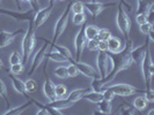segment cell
I'll return each instance as SVG.
<instances>
[{
  "instance_id": "36",
  "label": "cell",
  "mask_w": 154,
  "mask_h": 115,
  "mask_svg": "<svg viewBox=\"0 0 154 115\" xmlns=\"http://www.w3.org/2000/svg\"><path fill=\"white\" fill-rule=\"evenodd\" d=\"M111 36H112V35H111L110 30L106 29V28H102V29H100V30H99L97 39H99V40H104V42H107V40H108Z\"/></svg>"
},
{
  "instance_id": "10",
  "label": "cell",
  "mask_w": 154,
  "mask_h": 115,
  "mask_svg": "<svg viewBox=\"0 0 154 115\" xmlns=\"http://www.w3.org/2000/svg\"><path fill=\"white\" fill-rule=\"evenodd\" d=\"M109 89L115 93V96H122V97H128V96H132L139 90L136 89L134 86L130 84H125V83H118V84H114L109 86Z\"/></svg>"
},
{
  "instance_id": "24",
  "label": "cell",
  "mask_w": 154,
  "mask_h": 115,
  "mask_svg": "<svg viewBox=\"0 0 154 115\" xmlns=\"http://www.w3.org/2000/svg\"><path fill=\"white\" fill-rule=\"evenodd\" d=\"M99 28L96 25H85V36L87 40L88 39H96L97 38V35H99Z\"/></svg>"
},
{
  "instance_id": "46",
  "label": "cell",
  "mask_w": 154,
  "mask_h": 115,
  "mask_svg": "<svg viewBox=\"0 0 154 115\" xmlns=\"http://www.w3.org/2000/svg\"><path fill=\"white\" fill-rule=\"evenodd\" d=\"M97 51L107 52L108 51V43L104 42V40H99V43H97Z\"/></svg>"
},
{
  "instance_id": "51",
  "label": "cell",
  "mask_w": 154,
  "mask_h": 115,
  "mask_svg": "<svg viewBox=\"0 0 154 115\" xmlns=\"http://www.w3.org/2000/svg\"><path fill=\"white\" fill-rule=\"evenodd\" d=\"M58 1H65V0H58Z\"/></svg>"
},
{
  "instance_id": "44",
  "label": "cell",
  "mask_w": 154,
  "mask_h": 115,
  "mask_svg": "<svg viewBox=\"0 0 154 115\" xmlns=\"http://www.w3.org/2000/svg\"><path fill=\"white\" fill-rule=\"evenodd\" d=\"M136 21L138 23L139 25L144 24L145 22H147V15L146 13H140V14H137L136 15Z\"/></svg>"
},
{
  "instance_id": "27",
  "label": "cell",
  "mask_w": 154,
  "mask_h": 115,
  "mask_svg": "<svg viewBox=\"0 0 154 115\" xmlns=\"http://www.w3.org/2000/svg\"><path fill=\"white\" fill-rule=\"evenodd\" d=\"M97 106H99V112L102 114H111L112 112V106H111V101L108 100L102 99L100 102H97Z\"/></svg>"
},
{
  "instance_id": "8",
  "label": "cell",
  "mask_w": 154,
  "mask_h": 115,
  "mask_svg": "<svg viewBox=\"0 0 154 115\" xmlns=\"http://www.w3.org/2000/svg\"><path fill=\"white\" fill-rule=\"evenodd\" d=\"M109 58L107 55V52H99L97 56H96V68H97V73L100 78H104L107 76L109 71Z\"/></svg>"
},
{
  "instance_id": "23",
  "label": "cell",
  "mask_w": 154,
  "mask_h": 115,
  "mask_svg": "<svg viewBox=\"0 0 154 115\" xmlns=\"http://www.w3.org/2000/svg\"><path fill=\"white\" fill-rule=\"evenodd\" d=\"M45 58H48L49 60L54 62H67L69 60L63 55L62 53H59L58 51H51V52H46Z\"/></svg>"
},
{
  "instance_id": "43",
  "label": "cell",
  "mask_w": 154,
  "mask_h": 115,
  "mask_svg": "<svg viewBox=\"0 0 154 115\" xmlns=\"http://www.w3.org/2000/svg\"><path fill=\"white\" fill-rule=\"evenodd\" d=\"M24 1H27L29 5H30L31 9L36 13L37 10H39L41 9V5H39V1L38 0H24Z\"/></svg>"
},
{
  "instance_id": "6",
  "label": "cell",
  "mask_w": 154,
  "mask_h": 115,
  "mask_svg": "<svg viewBox=\"0 0 154 115\" xmlns=\"http://www.w3.org/2000/svg\"><path fill=\"white\" fill-rule=\"evenodd\" d=\"M49 42L48 40H44V45L39 48L38 51L35 53V56L32 59V62H31L30 67H29V70H28V75L30 76L32 74H35V71L41 67V65L43 63L44 59H45L46 52H48V47H49Z\"/></svg>"
},
{
  "instance_id": "37",
  "label": "cell",
  "mask_w": 154,
  "mask_h": 115,
  "mask_svg": "<svg viewBox=\"0 0 154 115\" xmlns=\"http://www.w3.org/2000/svg\"><path fill=\"white\" fill-rule=\"evenodd\" d=\"M54 75L57 77H59V78H63V79H65V78H67V69L65 66H60V67H57V68L54 69Z\"/></svg>"
},
{
  "instance_id": "2",
  "label": "cell",
  "mask_w": 154,
  "mask_h": 115,
  "mask_svg": "<svg viewBox=\"0 0 154 115\" xmlns=\"http://www.w3.org/2000/svg\"><path fill=\"white\" fill-rule=\"evenodd\" d=\"M36 47V28L34 27V20L29 21L28 29L26 31L22 39V61L26 63L28 62L30 55L34 53V50Z\"/></svg>"
},
{
  "instance_id": "19",
  "label": "cell",
  "mask_w": 154,
  "mask_h": 115,
  "mask_svg": "<svg viewBox=\"0 0 154 115\" xmlns=\"http://www.w3.org/2000/svg\"><path fill=\"white\" fill-rule=\"evenodd\" d=\"M30 105H32V99H31L30 97H28V101H27V102H24V104L20 105V106H16V107L9 108L6 112H4L2 114L4 115H20V114H22L23 112L29 107Z\"/></svg>"
},
{
  "instance_id": "20",
  "label": "cell",
  "mask_w": 154,
  "mask_h": 115,
  "mask_svg": "<svg viewBox=\"0 0 154 115\" xmlns=\"http://www.w3.org/2000/svg\"><path fill=\"white\" fill-rule=\"evenodd\" d=\"M89 91V88H84V89H75V90H73V91H71L69 96H66V98L69 100V101H72L73 104L74 102H77L79 100H81L84 98V96H85L87 92Z\"/></svg>"
},
{
  "instance_id": "25",
  "label": "cell",
  "mask_w": 154,
  "mask_h": 115,
  "mask_svg": "<svg viewBox=\"0 0 154 115\" xmlns=\"http://www.w3.org/2000/svg\"><path fill=\"white\" fill-rule=\"evenodd\" d=\"M51 45H52V47H54L56 51H58L59 53H62L67 60H69L71 63H73V61H74V59H73V56H72V53H71V51H69L67 47H65V46H62V45H56V43H51Z\"/></svg>"
},
{
  "instance_id": "28",
  "label": "cell",
  "mask_w": 154,
  "mask_h": 115,
  "mask_svg": "<svg viewBox=\"0 0 154 115\" xmlns=\"http://www.w3.org/2000/svg\"><path fill=\"white\" fill-rule=\"evenodd\" d=\"M147 105H148V101L146 100V98L144 97V96H139L137 97L134 101H133V106H134V109H137V111H145L147 107Z\"/></svg>"
},
{
  "instance_id": "32",
  "label": "cell",
  "mask_w": 154,
  "mask_h": 115,
  "mask_svg": "<svg viewBox=\"0 0 154 115\" xmlns=\"http://www.w3.org/2000/svg\"><path fill=\"white\" fill-rule=\"evenodd\" d=\"M23 70H24V65H23L22 62H20V63H15V65H11V70H9V73H12L13 75H21L23 73Z\"/></svg>"
},
{
  "instance_id": "21",
  "label": "cell",
  "mask_w": 154,
  "mask_h": 115,
  "mask_svg": "<svg viewBox=\"0 0 154 115\" xmlns=\"http://www.w3.org/2000/svg\"><path fill=\"white\" fill-rule=\"evenodd\" d=\"M108 43V51L109 52H118L122 50L123 44H122V40L119 38H117L115 36H111L110 38L107 40Z\"/></svg>"
},
{
  "instance_id": "9",
  "label": "cell",
  "mask_w": 154,
  "mask_h": 115,
  "mask_svg": "<svg viewBox=\"0 0 154 115\" xmlns=\"http://www.w3.org/2000/svg\"><path fill=\"white\" fill-rule=\"evenodd\" d=\"M0 14L6 16H11L12 19H15L16 21H30L34 20V16H35V12L30 9V10H27V12H13V10H9V9H4V8H0Z\"/></svg>"
},
{
  "instance_id": "3",
  "label": "cell",
  "mask_w": 154,
  "mask_h": 115,
  "mask_svg": "<svg viewBox=\"0 0 154 115\" xmlns=\"http://www.w3.org/2000/svg\"><path fill=\"white\" fill-rule=\"evenodd\" d=\"M116 24L118 30L122 32L125 40L130 39V30H131V20L129 17V14L123 8L122 5H117V13H116Z\"/></svg>"
},
{
  "instance_id": "14",
  "label": "cell",
  "mask_w": 154,
  "mask_h": 115,
  "mask_svg": "<svg viewBox=\"0 0 154 115\" xmlns=\"http://www.w3.org/2000/svg\"><path fill=\"white\" fill-rule=\"evenodd\" d=\"M20 33H23L22 29H19V30L13 31V32L0 30V48H4V47H7L11 45L14 42V39L16 38V36Z\"/></svg>"
},
{
  "instance_id": "33",
  "label": "cell",
  "mask_w": 154,
  "mask_h": 115,
  "mask_svg": "<svg viewBox=\"0 0 154 115\" xmlns=\"http://www.w3.org/2000/svg\"><path fill=\"white\" fill-rule=\"evenodd\" d=\"M119 113L123 115H133L136 114V109L132 108L129 104H123L119 106Z\"/></svg>"
},
{
  "instance_id": "47",
  "label": "cell",
  "mask_w": 154,
  "mask_h": 115,
  "mask_svg": "<svg viewBox=\"0 0 154 115\" xmlns=\"http://www.w3.org/2000/svg\"><path fill=\"white\" fill-rule=\"evenodd\" d=\"M121 2H122V4H124V5L128 7V10H131V5H130L129 2H126L125 0H121Z\"/></svg>"
},
{
  "instance_id": "26",
  "label": "cell",
  "mask_w": 154,
  "mask_h": 115,
  "mask_svg": "<svg viewBox=\"0 0 154 115\" xmlns=\"http://www.w3.org/2000/svg\"><path fill=\"white\" fill-rule=\"evenodd\" d=\"M137 1H138V5L136 9V14L147 13L148 8L153 5V0H137Z\"/></svg>"
},
{
  "instance_id": "41",
  "label": "cell",
  "mask_w": 154,
  "mask_h": 115,
  "mask_svg": "<svg viewBox=\"0 0 154 115\" xmlns=\"http://www.w3.org/2000/svg\"><path fill=\"white\" fill-rule=\"evenodd\" d=\"M97 43H99V39H88L87 43H86V47L89 50V51H97Z\"/></svg>"
},
{
  "instance_id": "31",
  "label": "cell",
  "mask_w": 154,
  "mask_h": 115,
  "mask_svg": "<svg viewBox=\"0 0 154 115\" xmlns=\"http://www.w3.org/2000/svg\"><path fill=\"white\" fill-rule=\"evenodd\" d=\"M71 10L73 12V14H80V13H85V5L81 1H75L71 5Z\"/></svg>"
},
{
  "instance_id": "12",
  "label": "cell",
  "mask_w": 154,
  "mask_h": 115,
  "mask_svg": "<svg viewBox=\"0 0 154 115\" xmlns=\"http://www.w3.org/2000/svg\"><path fill=\"white\" fill-rule=\"evenodd\" d=\"M149 50V40L148 38L146 39V42H145V44H143V45L138 46V47H132L131 52H130V55H131V60H132V63H136V65H139L141 60H143V58H144V55L146 54V52Z\"/></svg>"
},
{
  "instance_id": "40",
  "label": "cell",
  "mask_w": 154,
  "mask_h": 115,
  "mask_svg": "<svg viewBox=\"0 0 154 115\" xmlns=\"http://www.w3.org/2000/svg\"><path fill=\"white\" fill-rule=\"evenodd\" d=\"M0 97L4 98L6 104L8 105V100H7V86L4 83V81L0 78Z\"/></svg>"
},
{
  "instance_id": "18",
  "label": "cell",
  "mask_w": 154,
  "mask_h": 115,
  "mask_svg": "<svg viewBox=\"0 0 154 115\" xmlns=\"http://www.w3.org/2000/svg\"><path fill=\"white\" fill-rule=\"evenodd\" d=\"M54 85L56 84H54L51 79H49V78L45 79V82H44V84H43V93H44V96H45L50 101L57 99L56 92H54Z\"/></svg>"
},
{
  "instance_id": "11",
  "label": "cell",
  "mask_w": 154,
  "mask_h": 115,
  "mask_svg": "<svg viewBox=\"0 0 154 115\" xmlns=\"http://www.w3.org/2000/svg\"><path fill=\"white\" fill-rule=\"evenodd\" d=\"M54 5H50L49 4L48 7L41 8L39 10H37L35 13V16H34V27L36 29H38L41 25H43L45 23V21L49 19V16H50L52 9H54Z\"/></svg>"
},
{
  "instance_id": "42",
  "label": "cell",
  "mask_w": 154,
  "mask_h": 115,
  "mask_svg": "<svg viewBox=\"0 0 154 115\" xmlns=\"http://www.w3.org/2000/svg\"><path fill=\"white\" fill-rule=\"evenodd\" d=\"M102 94H103V99L108 100V101H112V99L115 98V93L111 91L109 88H106V89L102 91Z\"/></svg>"
},
{
  "instance_id": "34",
  "label": "cell",
  "mask_w": 154,
  "mask_h": 115,
  "mask_svg": "<svg viewBox=\"0 0 154 115\" xmlns=\"http://www.w3.org/2000/svg\"><path fill=\"white\" fill-rule=\"evenodd\" d=\"M140 27V31L141 33H144L146 37L149 36L151 32H153V23H149V22H145L144 24L139 25Z\"/></svg>"
},
{
  "instance_id": "30",
  "label": "cell",
  "mask_w": 154,
  "mask_h": 115,
  "mask_svg": "<svg viewBox=\"0 0 154 115\" xmlns=\"http://www.w3.org/2000/svg\"><path fill=\"white\" fill-rule=\"evenodd\" d=\"M54 92L57 98H65L67 96V88L64 84H57L54 85Z\"/></svg>"
},
{
  "instance_id": "13",
  "label": "cell",
  "mask_w": 154,
  "mask_h": 115,
  "mask_svg": "<svg viewBox=\"0 0 154 115\" xmlns=\"http://www.w3.org/2000/svg\"><path fill=\"white\" fill-rule=\"evenodd\" d=\"M84 5H85V9L88 10V13H89L94 19L99 15V14H101L104 8L109 7V6H116V4H102V2H97V1L84 2Z\"/></svg>"
},
{
  "instance_id": "35",
  "label": "cell",
  "mask_w": 154,
  "mask_h": 115,
  "mask_svg": "<svg viewBox=\"0 0 154 115\" xmlns=\"http://www.w3.org/2000/svg\"><path fill=\"white\" fill-rule=\"evenodd\" d=\"M72 22L74 25H81L86 22V14L85 13H80V14H73Z\"/></svg>"
},
{
  "instance_id": "17",
  "label": "cell",
  "mask_w": 154,
  "mask_h": 115,
  "mask_svg": "<svg viewBox=\"0 0 154 115\" xmlns=\"http://www.w3.org/2000/svg\"><path fill=\"white\" fill-rule=\"evenodd\" d=\"M8 76H9V79H11V82H12V85H13V88H14V90H15L19 94H22V96H27V92H26V88H24V82H23L22 79H20V78H17L15 75H13L12 73H8Z\"/></svg>"
},
{
  "instance_id": "16",
  "label": "cell",
  "mask_w": 154,
  "mask_h": 115,
  "mask_svg": "<svg viewBox=\"0 0 154 115\" xmlns=\"http://www.w3.org/2000/svg\"><path fill=\"white\" fill-rule=\"evenodd\" d=\"M45 106L62 112L63 109H67V108L72 107V106H73V102L69 101L67 98H66V99H65V98H57V99L50 101L49 104H46Z\"/></svg>"
},
{
  "instance_id": "38",
  "label": "cell",
  "mask_w": 154,
  "mask_h": 115,
  "mask_svg": "<svg viewBox=\"0 0 154 115\" xmlns=\"http://www.w3.org/2000/svg\"><path fill=\"white\" fill-rule=\"evenodd\" d=\"M66 69H67V76L69 77H77L78 75L80 74L79 69H78V67L74 65V63L69 65V66L66 67Z\"/></svg>"
},
{
  "instance_id": "22",
  "label": "cell",
  "mask_w": 154,
  "mask_h": 115,
  "mask_svg": "<svg viewBox=\"0 0 154 115\" xmlns=\"http://www.w3.org/2000/svg\"><path fill=\"white\" fill-rule=\"evenodd\" d=\"M82 99H86L91 102H94V104H97L100 102L101 100L103 99V94H102V91L97 92V91H88L84 96Z\"/></svg>"
},
{
  "instance_id": "15",
  "label": "cell",
  "mask_w": 154,
  "mask_h": 115,
  "mask_svg": "<svg viewBox=\"0 0 154 115\" xmlns=\"http://www.w3.org/2000/svg\"><path fill=\"white\" fill-rule=\"evenodd\" d=\"M73 63L79 69V71L82 74V75H85L86 77H88V78H97L99 76V73H97V70L95 68H93L91 65H87L85 62H81L80 60L79 61H73Z\"/></svg>"
},
{
  "instance_id": "45",
  "label": "cell",
  "mask_w": 154,
  "mask_h": 115,
  "mask_svg": "<svg viewBox=\"0 0 154 115\" xmlns=\"http://www.w3.org/2000/svg\"><path fill=\"white\" fill-rule=\"evenodd\" d=\"M145 98H146V100L148 101V102H153L154 101V91L149 88V89H147V90H145Z\"/></svg>"
},
{
  "instance_id": "1",
  "label": "cell",
  "mask_w": 154,
  "mask_h": 115,
  "mask_svg": "<svg viewBox=\"0 0 154 115\" xmlns=\"http://www.w3.org/2000/svg\"><path fill=\"white\" fill-rule=\"evenodd\" d=\"M132 47H133V42L131 39H128V40H125V45L124 47H122L121 51H118V52L107 51V55H108L111 67L104 78H100V77L93 78L92 85H91L93 91H102L103 88L106 85H108L109 83H111L121 71L126 70L131 67L132 60L130 52H131Z\"/></svg>"
},
{
  "instance_id": "48",
  "label": "cell",
  "mask_w": 154,
  "mask_h": 115,
  "mask_svg": "<svg viewBox=\"0 0 154 115\" xmlns=\"http://www.w3.org/2000/svg\"><path fill=\"white\" fill-rule=\"evenodd\" d=\"M54 1H56V0H49V4H50V5H54Z\"/></svg>"
},
{
  "instance_id": "39",
  "label": "cell",
  "mask_w": 154,
  "mask_h": 115,
  "mask_svg": "<svg viewBox=\"0 0 154 115\" xmlns=\"http://www.w3.org/2000/svg\"><path fill=\"white\" fill-rule=\"evenodd\" d=\"M22 62V55L19 52H13L9 56V63L11 65H15V63H20Z\"/></svg>"
},
{
  "instance_id": "7",
  "label": "cell",
  "mask_w": 154,
  "mask_h": 115,
  "mask_svg": "<svg viewBox=\"0 0 154 115\" xmlns=\"http://www.w3.org/2000/svg\"><path fill=\"white\" fill-rule=\"evenodd\" d=\"M87 38L85 36V25H80V30L77 32L75 38H74V48H75V61H79L81 59V55L84 52V48L86 47Z\"/></svg>"
},
{
  "instance_id": "5",
  "label": "cell",
  "mask_w": 154,
  "mask_h": 115,
  "mask_svg": "<svg viewBox=\"0 0 154 115\" xmlns=\"http://www.w3.org/2000/svg\"><path fill=\"white\" fill-rule=\"evenodd\" d=\"M141 70H143V77H144V83L146 85L147 89L151 88V81H152V76L154 74V65L151 58V53L149 50L144 55L143 60H141Z\"/></svg>"
},
{
  "instance_id": "52",
  "label": "cell",
  "mask_w": 154,
  "mask_h": 115,
  "mask_svg": "<svg viewBox=\"0 0 154 115\" xmlns=\"http://www.w3.org/2000/svg\"><path fill=\"white\" fill-rule=\"evenodd\" d=\"M92 1H96V0H92Z\"/></svg>"
},
{
  "instance_id": "50",
  "label": "cell",
  "mask_w": 154,
  "mask_h": 115,
  "mask_svg": "<svg viewBox=\"0 0 154 115\" xmlns=\"http://www.w3.org/2000/svg\"><path fill=\"white\" fill-rule=\"evenodd\" d=\"M153 113H154V109H151V111H149L147 114H153Z\"/></svg>"
},
{
  "instance_id": "49",
  "label": "cell",
  "mask_w": 154,
  "mask_h": 115,
  "mask_svg": "<svg viewBox=\"0 0 154 115\" xmlns=\"http://www.w3.org/2000/svg\"><path fill=\"white\" fill-rule=\"evenodd\" d=\"M2 66H4V63H2V60L0 59V69L2 68Z\"/></svg>"
},
{
  "instance_id": "4",
  "label": "cell",
  "mask_w": 154,
  "mask_h": 115,
  "mask_svg": "<svg viewBox=\"0 0 154 115\" xmlns=\"http://www.w3.org/2000/svg\"><path fill=\"white\" fill-rule=\"evenodd\" d=\"M69 13H71V2L67 4V6L65 7L63 14L59 16V19L57 20V22L54 24V38H52V44L56 43L58 39L60 38V36L63 35V32L66 29V25L69 23Z\"/></svg>"
},
{
  "instance_id": "29",
  "label": "cell",
  "mask_w": 154,
  "mask_h": 115,
  "mask_svg": "<svg viewBox=\"0 0 154 115\" xmlns=\"http://www.w3.org/2000/svg\"><path fill=\"white\" fill-rule=\"evenodd\" d=\"M24 88H26V92H28V93H34V92L37 91V89H38V84H37V82L35 81V79H27L26 82H24Z\"/></svg>"
}]
</instances>
